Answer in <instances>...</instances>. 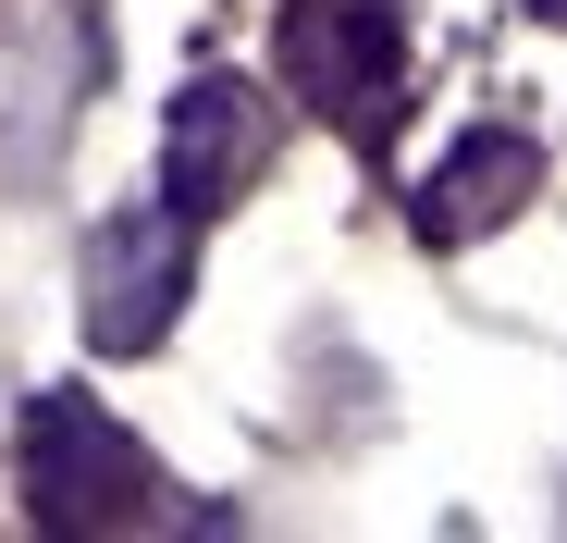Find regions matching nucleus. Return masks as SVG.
I'll return each instance as SVG.
<instances>
[{"instance_id":"f257e3e1","label":"nucleus","mask_w":567,"mask_h":543,"mask_svg":"<svg viewBox=\"0 0 567 543\" xmlns=\"http://www.w3.org/2000/svg\"><path fill=\"white\" fill-rule=\"evenodd\" d=\"M161 470L136 458V432H112L86 396H38L25 408V506L50 531H148L173 506H148Z\"/></svg>"},{"instance_id":"f03ea898","label":"nucleus","mask_w":567,"mask_h":543,"mask_svg":"<svg viewBox=\"0 0 567 543\" xmlns=\"http://www.w3.org/2000/svg\"><path fill=\"white\" fill-rule=\"evenodd\" d=\"M198 211H112L100 235H86V346L100 358H148L185 309V285H198V235H185Z\"/></svg>"},{"instance_id":"7ed1b4c3","label":"nucleus","mask_w":567,"mask_h":543,"mask_svg":"<svg viewBox=\"0 0 567 543\" xmlns=\"http://www.w3.org/2000/svg\"><path fill=\"white\" fill-rule=\"evenodd\" d=\"M395 50H408L395 0H297V13H284V74H297V100H309L321 124H346V136L383 124Z\"/></svg>"},{"instance_id":"20e7f679","label":"nucleus","mask_w":567,"mask_h":543,"mask_svg":"<svg viewBox=\"0 0 567 543\" xmlns=\"http://www.w3.org/2000/svg\"><path fill=\"white\" fill-rule=\"evenodd\" d=\"M259 161H271V100L247 74H198L173 100V124H161V198L210 223V211H235L259 186Z\"/></svg>"},{"instance_id":"39448f33","label":"nucleus","mask_w":567,"mask_h":543,"mask_svg":"<svg viewBox=\"0 0 567 543\" xmlns=\"http://www.w3.org/2000/svg\"><path fill=\"white\" fill-rule=\"evenodd\" d=\"M530 186H543V148L518 136V124H482L432 186H420V235L432 247H468V235H494V223H518L530 211Z\"/></svg>"},{"instance_id":"423d86ee","label":"nucleus","mask_w":567,"mask_h":543,"mask_svg":"<svg viewBox=\"0 0 567 543\" xmlns=\"http://www.w3.org/2000/svg\"><path fill=\"white\" fill-rule=\"evenodd\" d=\"M530 13H567V0H530Z\"/></svg>"}]
</instances>
